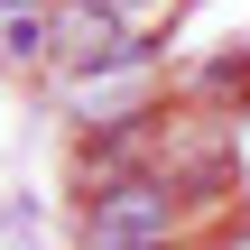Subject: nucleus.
<instances>
[{
  "label": "nucleus",
  "mask_w": 250,
  "mask_h": 250,
  "mask_svg": "<svg viewBox=\"0 0 250 250\" xmlns=\"http://www.w3.org/2000/svg\"><path fill=\"white\" fill-rule=\"evenodd\" d=\"M158 176H167L195 213H223V204H232V176H241L232 111H158Z\"/></svg>",
  "instance_id": "nucleus-1"
},
{
  "label": "nucleus",
  "mask_w": 250,
  "mask_h": 250,
  "mask_svg": "<svg viewBox=\"0 0 250 250\" xmlns=\"http://www.w3.org/2000/svg\"><path fill=\"white\" fill-rule=\"evenodd\" d=\"M195 204L167 176H121L102 195H83V250H148V241H186Z\"/></svg>",
  "instance_id": "nucleus-2"
},
{
  "label": "nucleus",
  "mask_w": 250,
  "mask_h": 250,
  "mask_svg": "<svg viewBox=\"0 0 250 250\" xmlns=\"http://www.w3.org/2000/svg\"><path fill=\"white\" fill-rule=\"evenodd\" d=\"M139 56V37L102 9V0H56V74L65 83H102Z\"/></svg>",
  "instance_id": "nucleus-3"
},
{
  "label": "nucleus",
  "mask_w": 250,
  "mask_h": 250,
  "mask_svg": "<svg viewBox=\"0 0 250 250\" xmlns=\"http://www.w3.org/2000/svg\"><path fill=\"white\" fill-rule=\"evenodd\" d=\"M0 65H56V0L0 19Z\"/></svg>",
  "instance_id": "nucleus-4"
},
{
  "label": "nucleus",
  "mask_w": 250,
  "mask_h": 250,
  "mask_svg": "<svg viewBox=\"0 0 250 250\" xmlns=\"http://www.w3.org/2000/svg\"><path fill=\"white\" fill-rule=\"evenodd\" d=\"M102 9H111V19H121L130 37H139V46H148V37H158V28H167V19L186 9V0H102Z\"/></svg>",
  "instance_id": "nucleus-5"
},
{
  "label": "nucleus",
  "mask_w": 250,
  "mask_h": 250,
  "mask_svg": "<svg viewBox=\"0 0 250 250\" xmlns=\"http://www.w3.org/2000/svg\"><path fill=\"white\" fill-rule=\"evenodd\" d=\"M213 250H250V223H223V232H213Z\"/></svg>",
  "instance_id": "nucleus-6"
},
{
  "label": "nucleus",
  "mask_w": 250,
  "mask_h": 250,
  "mask_svg": "<svg viewBox=\"0 0 250 250\" xmlns=\"http://www.w3.org/2000/svg\"><path fill=\"white\" fill-rule=\"evenodd\" d=\"M148 250H186V241H148Z\"/></svg>",
  "instance_id": "nucleus-7"
}]
</instances>
